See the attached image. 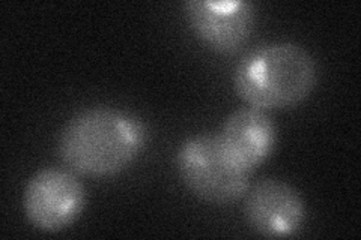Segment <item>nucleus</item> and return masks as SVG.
Instances as JSON below:
<instances>
[{
    "label": "nucleus",
    "instance_id": "obj_2",
    "mask_svg": "<svg viewBox=\"0 0 361 240\" xmlns=\"http://www.w3.org/2000/svg\"><path fill=\"white\" fill-rule=\"evenodd\" d=\"M318 82L313 56L293 42H274L247 54L233 74V87L248 107L285 110L306 99Z\"/></svg>",
    "mask_w": 361,
    "mask_h": 240
},
{
    "label": "nucleus",
    "instance_id": "obj_5",
    "mask_svg": "<svg viewBox=\"0 0 361 240\" xmlns=\"http://www.w3.org/2000/svg\"><path fill=\"white\" fill-rule=\"evenodd\" d=\"M245 220L265 237L295 236L306 221V204L288 182L267 177L245 192Z\"/></svg>",
    "mask_w": 361,
    "mask_h": 240
},
{
    "label": "nucleus",
    "instance_id": "obj_1",
    "mask_svg": "<svg viewBox=\"0 0 361 240\" xmlns=\"http://www.w3.org/2000/svg\"><path fill=\"white\" fill-rule=\"evenodd\" d=\"M143 122L122 110L89 108L68 122L58 152L73 173L107 177L126 170L146 144Z\"/></svg>",
    "mask_w": 361,
    "mask_h": 240
},
{
    "label": "nucleus",
    "instance_id": "obj_4",
    "mask_svg": "<svg viewBox=\"0 0 361 240\" xmlns=\"http://www.w3.org/2000/svg\"><path fill=\"white\" fill-rule=\"evenodd\" d=\"M86 203V191L73 171L44 168L33 175L23 194L29 222L44 233H59L71 225Z\"/></svg>",
    "mask_w": 361,
    "mask_h": 240
},
{
    "label": "nucleus",
    "instance_id": "obj_6",
    "mask_svg": "<svg viewBox=\"0 0 361 240\" xmlns=\"http://www.w3.org/2000/svg\"><path fill=\"white\" fill-rule=\"evenodd\" d=\"M185 14L196 35L209 49L231 54L238 51L255 29L256 9L243 0H190Z\"/></svg>",
    "mask_w": 361,
    "mask_h": 240
},
{
    "label": "nucleus",
    "instance_id": "obj_7",
    "mask_svg": "<svg viewBox=\"0 0 361 240\" xmlns=\"http://www.w3.org/2000/svg\"><path fill=\"white\" fill-rule=\"evenodd\" d=\"M219 139L233 161L252 173L273 153L277 131L267 111L245 107L226 119Z\"/></svg>",
    "mask_w": 361,
    "mask_h": 240
},
{
    "label": "nucleus",
    "instance_id": "obj_3",
    "mask_svg": "<svg viewBox=\"0 0 361 240\" xmlns=\"http://www.w3.org/2000/svg\"><path fill=\"white\" fill-rule=\"evenodd\" d=\"M176 165L187 188L211 204H229L245 196L252 173L224 151L219 135H196L180 146Z\"/></svg>",
    "mask_w": 361,
    "mask_h": 240
}]
</instances>
